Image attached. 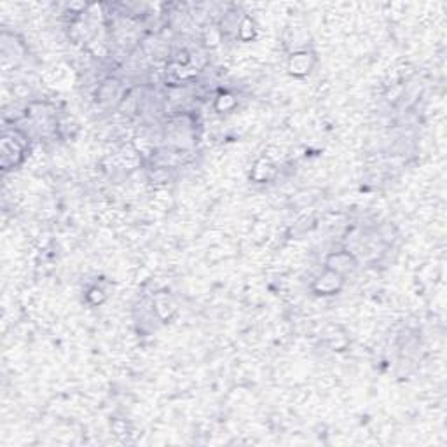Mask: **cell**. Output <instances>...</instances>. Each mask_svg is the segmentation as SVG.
<instances>
[{"label":"cell","mask_w":447,"mask_h":447,"mask_svg":"<svg viewBox=\"0 0 447 447\" xmlns=\"http://www.w3.org/2000/svg\"><path fill=\"white\" fill-rule=\"evenodd\" d=\"M30 138L21 130H6L2 138V168L4 171H9L18 168L27 157L30 150Z\"/></svg>","instance_id":"obj_1"},{"label":"cell","mask_w":447,"mask_h":447,"mask_svg":"<svg viewBox=\"0 0 447 447\" xmlns=\"http://www.w3.org/2000/svg\"><path fill=\"white\" fill-rule=\"evenodd\" d=\"M346 276L339 274L338 271H332L328 267H323L320 274L314 278L313 285H311V291L318 298H332V295H338L339 292L345 288Z\"/></svg>","instance_id":"obj_2"},{"label":"cell","mask_w":447,"mask_h":447,"mask_svg":"<svg viewBox=\"0 0 447 447\" xmlns=\"http://www.w3.org/2000/svg\"><path fill=\"white\" fill-rule=\"evenodd\" d=\"M316 62V55L311 49H298L288 56L287 70L292 77L304 79L313 72Z\"/></svg>","instance_id":"obj_3"},{"label":"cell","mask_w":447,"mask_h":447,"mask_svg":"<svg viewBox=\"0 0 447 447\" xmlns=\"http://www.w3.org/2000/svg\"><path fill=\"white\" fill-rule=\"evenodd\" d=\"M359 266V260L353 255L349 250H338V252H331L325 259V267L332 271H338L339 274L346 276L348 273H353Z\"/></svg>","instance_id":"obj_4"},{"label":"cell","mask_w":447,"mask_h":447,"mask_svg":"<svg viewBox=\"0 0 447 447\" xmlns=\"http://www.w3.org/2000/svg\"><path fill=\"white\" fill-rule=\"evenodd\" d=\"M123 86L121 81L116 77H109L98 86V91H96V100L103 105H119L124 100Z\"/></svg>","instance_id":"obj_5"},{"label":"cell","mask_w":447,"mask_h":447,"mask_svg":"<svg viewBox=\"0 0 447 447\" xmlns=\"http://www.w3.org/2000/svg\"><path fill=\"white\" fill-rule=\"evenodd\" d=\"M274 173H276V168H274V164L271 163L269 159H259L255 163V166L252 168V177L253 180L259 182V184H266V182H269L271 178L274 177Z\"/></svg>","instance_id":"obj_6"},{"label":"cell","mask_w":447,"mask_h":447,"mask_svg":"<svg viewBox=\"0 0 447 447\" xmlns=\"http://www.w3.org/2000/svg\"><path fill=\"white\" fill-rule=\"evenodd\" d=\"M236 105H238V98L231 91H220L219 96L215 98V103H213L215 110L220 114L231 112V110H234Z\"/></svg>","instance_id":"obj_7"},{"label":"cell","mask_w":447,"mask_h":447,"mask_svg":"<svg viewBox=\"0 0 447 447\" xmlns=\"http://www.w3.org/2000/svg\"><path fill=\"white\" fill-rule=\"evenodd\" d=\"M255 32H257V27L255 23H253V20L248 16V14H245V16L241 18V23H239L238 35H236V37H239V41L243 42H250L255 39Z\"/></svg>","instance_id":"obj_8"},{"label":"cell","mask_w":447,"mask_h":447,"mask_svg":"<svg viewBox=\"0 0 447 447\" xmlns=\"http://www.w3.org/2000/svg\"><path fill=\"white\" fill-rule=\"evenodd\" d=\"M105 291H103L102 287H98V285H93V287H89L88 292H86V300H88L91 306H100V304L105 302Z\"/></svg>","instance_id":"obj_9"}]
</instances>
